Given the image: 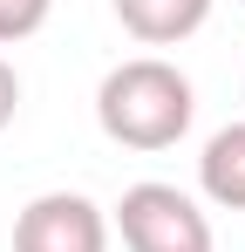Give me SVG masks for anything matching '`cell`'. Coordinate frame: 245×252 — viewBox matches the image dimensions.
<instances>
[{"instance_id": "1", "label": "cell", "mask_w": 245, "mask_h": 252, "mask_svg": "<svg viewBox=\"0 0 245 252\" xmlns=\"http://www.w3.org/2000/svg\"><path fill=\"white\" fill-rule=\"evenodd\" d=\"M198 116V89L163 55H129L95 89V123L122 150H170Z\"/></svg>"}, {"instance_id": "2", "label": "cell", "mask_w": 245, "mask_h": 252, "mask_svg": "<svg viewBox=\"0 0 245 252\" xmlns=\"http://www.w3.org/2000/svg\"><path fill=\"white\" fill-rule=\"evenodd\" d=\"M116 232L129 252H211V218L177 184H129L116 205Z\"/></svg>"}, {"instance_id": "3", "label": "cell", "mask_w": 245, "mask_h": 252, "mask_svg": "<svg viewBox=\"0 0 245 252\" xmlns=\"http://www.w3.org/2000/svg\"><path fill=\"white\" fill-rule=\"evenodd\" d=\"M14 252H109V218L82 191H41L14 218Z\"/></svg>"}, {"instance_id": "4", "label": "cell", "mask_w": 245, "mask_h": 252, "mask_svg": "<svg viewBox=\"0 0 245 252\" xmlns=\"http://www.w3.org/2000/svg\"><path fill=\"white\" fill-rule=\"evenodd\" d=\"M116 21L143 48H177L211 21V0H116Z\"/></svg>"}, {"instance_id": "5", "label": "cell", "mask_w": 245, "mask_h": 252, "mask_svg": "<svg viewBox=\"0 0 245 252\" xmlns=\"http://www.w3.org/2000/svg\"><path fill=\"white\" fill-rule=\"evenodd\" d=\"M198 191L218 211H245V123H225L198 157Z\"/></svg>"}, {"instance_id": "6", "label": "cell", "mask_w": 245, "mask_h": 252, "mask_svg": "<svg viewBox=\"0 0 245 252\" xmlns=\"http://www.w3.org/2000/svg\"><path fill=\"white\" fill-rule=\"evenodd\" d=\"M48 7H55V0H0V48H7V41H28V34H41Z\"/></svg>"}, {"instance_id": "7", "label": "cell", "mask_w": 245, "mask_h": 252, "mask_svg": "<svg viewBox=\"0 0 245 252\" xmlns=\"http://www.w3.org/2000/svg\"><path fill=\"white\" fill-rule=\"evenodd\" d=\"M14 109H21V75H14V62H0V129L14 123Z\"/></svg>"}]
</instances>
